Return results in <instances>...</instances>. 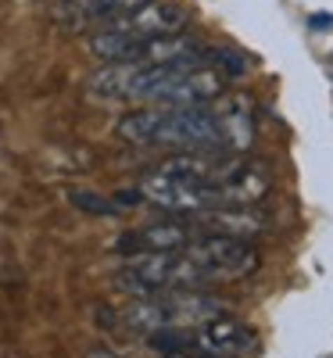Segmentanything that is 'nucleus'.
Wrapping results in <instances>:
<instances>
[{
	"instance_id": "nucleus-1",
	"label": "nucleus",
	"mask_w": 333,
	"mask_h": 358,
	"mask_svg": "<svg viewBox=\"0 0 333 358\" xmlns=\"http://www.w3.org/2000/svg\"><path fill=\"white\" fill-rule=\"evenodd\" d=\"M150 143L179 147V151H226L219 118L211 108H158Z\"/></svg>"
},
{
	"instance_id": "nucleus-2",
	"label": "nucleus",
	"mask_w": 333,
	"mask_h": 358,
	"mask_svg": "<svg viewBox=\"0 0 333 358\" xmlns=\"http://www.w3.org/2000/svg\"><path fill=\"white\" fill-rule=\"evenodd\" d=\"M204 273L211 276V283H226V280H248L258 273V251L248 241L236 236H194L183 248Z\"/></svg>"
},
{
	"instance_id": "nucleus-3",
	"label": "nucleus",
	"mask_w": 333,
	"mask_h": 358,
	"mask_svg": "<svg viewBox=\"0 0 333 358\" xmlns=\"http://www.w3.org/2000/svg\"><path fill=\"white\" fill-rule=\"evenodd\" d=\"M140 194H143V204H158V208L176 212V215H197V212H204V208L219 204L211 187L187 183V179H176L162 169L140 179Z\"/></svg>"
},
{
	"instance_id": "nucleus-4",
	"label": "nucleus",
	"mask_w": 333,
	"mask_h": 358,
	"mask_svg": "<svg viewBox=\"0 0 333 358\" xmlns=\"http://www.w3.org/2000/svg\"><path fill=\"white\" fill-rule=\"evenodd\" d=\"M226 72L215 69V65H201V69H190V72H176L172 79H165V86L158 90L155 104L162 108H204L215 97L226 94Z\"/></svg>"
},
{
	"instance_id": "nucleus-5",
	"label": "nucleus",
	"mask_w": 333,
	"mask_h": 358,
	"mask_svg": "<svg viewBox=\"0 0 333 358\" xmlns=\"http://www.w3.org/2000/svg\"><path fill=\"white\" fill-rule=\"evenodd\" d=\"M272 219L258 212V204H215L194 215L197 236H236V241H255L269 233Z\"/></svg>"
},
{
	"instance_id": "nucleus-6",
	"label": "nucleus",
	"mask_w": 333,
	"mask_h": 358,
	"mask_svg": "<svg viewBox=\"0 0 333 358\" xmlns=\"http://www.w3.org/2000/svg\"><path fill=\"white\" fill-rule=\"evenodd\" d=\"M258 348H262L258 334L229 315H215L201 322V330L194 334V351L215 355V358H255Z\"/></svg>"
},
{
	"instance_id": "nucleus-7",
	"label": "nucleus",
	"mask_w": 333,
	"mask_h": 358,
	"mask_svg": "<svg viewBox=\"0 0 333 358\" xmlns=\"http://www.w3.org/2000/svg\"><path fill=\"white\" fill-rule=\"evenodd\" d=\"M219 204H262L272 194V176L258 162H236L226 158L219 179L211 183Z\"/></svg>"
},
{
	"instance_id": "nucleus-8",
	"label": "nucleus",
	"mask_w": 333,
	"mask_h": 358,
	"mask_svg": "<svg viewBox=\"0 0 333 358\" xmlns=\"http://www.w3.org/2000/svg\"><path fill=\"white\" fill-rule=\"evenodd\" d=\"M194 222H179V219H165V222H147L140 229H126L122 236H115V255H150V251H183L194 241Z\"/></svg>"
},
{
	"instance_id": "nucleus-9",
	"label": "nucleus",
	"mask_w": 333,
	"mask_h": 358,
	"mask_svg": "<svg viewBox=\"0 0 333 358\" xmlns=\"http://www.w3.org/2000/svg\"><path fill=\"white\" fill-rule=\"evenodd\" d=\"M118 29H126V33H133L136 40H150V36H176L183 33V29L190 25V15L183 4H176V0H147L143 8H136L133 15L111 22Z\"/></svg>"
},
{
	"instance_id": "nucleus-10",
	"label": "nucleus",
	"mask_w": 333,
	"mask_h": 358,
	"mask_svg": "<svg viewBox=\"0 0 333 358\" xmlns=\"http://www.w3.org/2000/svg\"><path fill=\"white\" fill-rule=\"evenodd\" d=\"M211 115L219 118V129H222V140H226V151H244L255 140V111H251V101L244 94H222L211 101Z\"/></svg>"
},
{
	"instance_id": "nucleus-11",
	"label": "nucleus",
	"mask_w": 333,
	"mask_h": 358,
	"mask_svg": "<svg viewBox=\"0 0 333 358\" xmlns=\"http://www.w3.org/2000/svg\"><path fill=\"white\" fill-rule=\"evenodd\" d=\"M86 47H90V54H94V57H101V62L115 65V62H136L140 40H136L133 33H126V29L108 25V29H101V33L90 36Z\"/></svg>"
},
{
	"instance_id": "nucleus-12",
	"label": "nucleus",
	"mask_w": 333,
	"mask_h": 358,
	"mask_svg": "<svg viewBox=\"0 0 333 358\" xmlns=\"http://www.w3.org/2000/svg\"><path fill=\"white\" fill-rule=\"evenodd\" d=\"M155 118H158V108H136V111H129V115H122L118 118V126H115V133L122 136L126 143H150V129H155Z\"/></svg>"
},
{
	"instance_id": "nucleus-13",
	"label": "nucleus",
	"mask_w": 333,
	"mask_h": 358,
	"mask_svg": "<svg viewBox=\"0 0 333 358\" xmlns=\"http://www.w3.org/2000/svg\"><path fill=\"white\" fill-rule=\"evenodd\" d=\"M147 0H83V11L90 22H118V18H126L133 15L136 8H143Z\"/></svg>"
},
{
	"instance_id": "nucleus-14",
	"label": "nucleus",
	"mask_w": 333,
	"mask_h": 358,
	"mask_svg": "<svg viewBox=\"0 0 333 358\" xmlns=\"http://www.w3.org/2000/svg\"><path fill=\"white\" fill-rule=\"evenodd\" d=\"M69 201H72V208H79V212H86V215H101V219H115V215H122V208H118L111 197L94 194V190H83V187L69 190Z\"/></svg>"
},
{
	"instance_id": "nucleus-15",
	"label": "nucleus",
	"mask_w": 333,
	"mask_h": 358,
	"mask_svg": "<svg viewBox=\"0 0 333 358\" xmlns=\"http://www.w3.org/2000/svg\"><path fill=\"white\" fill-rule=\"evenodd\" d=\"M111 201L126 212V208H140V204H143V194H140V187H126V190H115Z\"/></svg>"
},
{
	"instance_id": "nucleus-16",
	"label": "nucleus",
	"mask_w": 333,
	"mask_h": 358,
	"mask_svg": "<svg viewBox=\"0 0 333 358\" xmlns=\"http://www.w3.org/2000/svg\"><path fill=\"white\" fill-rule=\"evenodd\" d=\"M309 29H316V33H326V29H333V15H330V11L309 15Z\"/></svg>"
},
{
	"instance_id": "nucleus-17",
	"label": "nucleus",
	"mask_w": 333,
	"mask_h": 358,
	"mask_svg": "<svg viewBox=\"0 0 333 358\" xmlns=\"http://www.w3.org/2000/svg\"><path fill=\"white\" fill-rule=\"evenodd\" d=\"M90 358H118L111 348H94V351H90Z\"/></svg>"
}]
</instances>
